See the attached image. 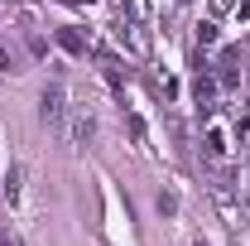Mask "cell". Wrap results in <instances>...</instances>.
<instances>
[{
	"label": "cell",
	"instance_id": "obj_1",
	"mask_svg": "<svg viewBox=\"0 0 250 246\" xmlns=\"http://www.w3.org/2000/svg\"><path fill=\"white\" fill-rule=\"evenodd\" d=\"M43 116H48V121L62 116V92H43Z\"/></svg>",
	"mask_w": 250,
	"mask_h": 246
},
{
	"label": "cell",
	"instance_id": "obj_2",
	"mask_svg": "<svg viewBox=\"0 0 250 246\" xmlns=\"http://www.w3.org/2000/svg\"><path fill=\"white\" fill-rule=\"evenodd\" d=\"M0 246H10V237H5V232H0Z\"/></svg>",
	"mask_w": 250,
	"mask_h": 246
}]
</instances>
